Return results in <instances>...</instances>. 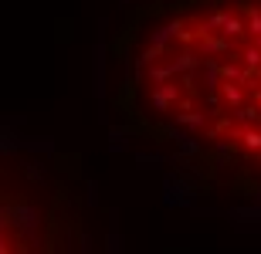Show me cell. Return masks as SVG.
Instances as JSON below:
<instances>
[{
    "label": "cell",
    "instance_id": "obj_3",
    "mask_svg": "<svg viewBox=\"0 0 261 254\" xmlns=\"http://www.w3.org/2000/svg\"><path fill=\"white\" fill-rule=\"evenodd\" d=\"M34 210L31 207H24V204H4V227H17V231H31L34 227Z\"/></svg>",
    "mask_w": 261,
    "mask_h": 254
},
{
    "label": "cell",
    "instance_id": "obj_1",
    "mask_svg": "<svg viewBox=\"0 0 261 254\" xmlns=\"http://www.w3.org/2000/svg\"><path fill=\"white\" fill-rule=\"evenodd\" d=\"M180 92H184V85H176L173 78L163 81V85H153L149 88V105H153V112H170V108H176V102H180Z\"/></svg>",
    "mask_w": 261,
    "mask_h": 254
},
{
    "label": "cell",
    "instance_id": "obj_4",
    "mask_svg": "<svg viewBox=\"0 0 261 254\" xmlns=\"http://www.w3.org/2000/svg\"><path fill=\"white\" fill-rule=\"evenodd\" d=\"M200 51H194V48H180V51H173L170 54V68H173V75H187V71H197L200 68Z\"/></svg>",
    "mask_w": 261,
    "mask_h": 254
},
{
    "label": "cell",
    "instance_id": "obj_2",
    "mask_svg": "<svg viewBox=\"0 0 261 254\" xmlns=\"http://www.w3.org/2000/svg\"><path fill=\"white\" fill-rule=\"evenodd\" d=\"M197 51H200L203 58H217V61H221L224 54H234V41L224 38V34H200Z\"/></svg>",
    "mask_w": 261,
    "mask_h": 254
},
{
    "label": "cell",
    "instance_id": "obj_8",
    "mask_svg": "<svg viewBox=\"0 0 261 254\" xmlns=\"http://www.w3.org/2000/svg\"><path fill=\"white\" fill-rule=\"evenodd\" d=\"M238 139H241V146L248 149V153H261V126H244L238 129Z\"/></svg>",
    "mask_w": 261,
    "mask_h": 254
},
{
    "label": "cell",
    "instance_id": "obj_9",
    "mask_svg": "<svg viewBox=\"0 0 261 254\" xmlns=\"http://www.w3.org/2000/svg\"><path fill=\"white\" fill-rule=\"evenodd\" d=\"M176 122L187 129H203L207 126V112H194V108H184V112H176Z\"/></svg>",
    "mask_w": 261,
    "mask_h": 254
},
{
    "label": "cell",
    "instance_id": "obj_12",
    "mask_svg": "<svg viewBox=\"0 0 261 254\" xmlns=\"http://www.w3.org/2000/svg\"><path fill=\"white\" fill-rule=\"evenodd\" d=\"M0 254H10V241H4V244H0Z\"/></svg>",
    "mask_w": 261,
    "mask_h": 254
},
{
    "label": "cell",
    "instance_id": "obj_13",
    "mask_svg": "<svg viewBox=\"0 0 261 254\" xmlns=\"http://www.w3.org/2000/svg\"><path fill=\"white\" fill-rule=\"evenodd\" d=\"M258 196H261V193H258Z\"/></svg>",
    "mask_w": 261,
    "mask_h": 254
},
{
    "label": "cell",
    "instance_id": "obj_11",
    "mask_svg": "<svg viewBox=\"0 0 261 254\" xmlns=\"http://www.w3.org/2000/svg\"><path fill=\"white\" fill-rule=\"evenodd\" d=\"M231 220H254V224H261V204H248V207H234Z\"/></svg>",
    "mask_w": 261,
    "mask_h": 254
},
{
    "label": "cell",
    "instance_id": "obj_10",
    "mask_svg": "<svg viewBox=\"0 0 261 254\" xmlns=\"http://www.w3.org/2000/svg\"><path fill=\"white\" fill-rule=\"evenodd\" d=\"M244 17H248V38H261V7L254 4H244Z\"/></svg>",
    "mask_w": 261,
    "mask_h": 254
},
{
    "label": "cell",
    "instance_id": "obj_7",
    "mask_svg": "<svg viewBox=\"0 0 261 254\" xmlns=\"http://www.w3.org/2000/svg\"><path fill=\"white\" fill-rule=\"evenodd\" d=\"M238 58H241V65L248 71H254V75H258L261 71V48H258V41H248V44H241V51H238Z\"/></svg>",
    "mask_w": 261,
    "mask_h": 254
},
{
    "label": "cell",
    "instance_id": "obj_5",
    "mask_svg": "<svg viewBox=\"0 0 261 254\" xmlns=\"http://www.w3.org/2000/svg\"><path fill=\"white\" fill-rule=\"evenodd\" d=\"M163 190H166V207H187L190 204V193H187V186L180 183V180H173V176H166L163 180Z\"/></svg>",
    "mask_w": 261,
    "mask_h": 254
},
{
    "label": "cell",
    "instance_id": "obj_6",
    "mask_svg": "<svg viewBox=\"0 0 261 254\" xmlns=\"http://www.w3.org/2000/svg\"><path fill=\"white\" fill-rule=\"evenodd\" d=\"M221 98H224V105L234 112V108H241V105H244L248 92H244L241 81H224V85H221Z\"/></svg>",
    "mask_w": 261,
    "mask_h": 254
}]
</instances>
